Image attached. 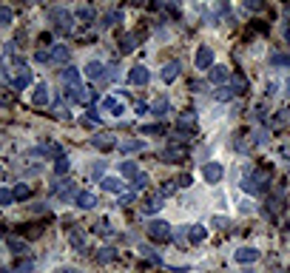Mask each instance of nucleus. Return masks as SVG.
<instances>
[{"instance_id":"55","label":"nucleus","mask_w":290,"mask_h":273,"mask_svg":"<svg viewBox=\"0 0 290 273\" xmlns=\"http://www.w3.org/2000/svg\"><path fill=\"white\" fill-rule=\"evenodd\" d=\"M6 103H12V97L9 94H0V105H6Z\"/></svg>"},{"instance_id":"54","label":"nucleus","mask_w":290,"mask_h":273,"mask_svg":"<svg viewBox=\"0 0 290 273\" xmlns=\"http://www.w3.org/2000/svg\"><path fill=\"white\" fill-rule=\"evenodd\" d=\"M137 111H140V114H148V111H151V105H145V103H140V105H137Z\"/></svg>"},{"instance_id":"57","label":"nucleus","mask_w":290,"mask_h":273,"mask_svg":"<svg viewBox=\"0 0 290 273\" xmlns=\"http://www.w3.org/2000/svg\"><path fill=\"white\" fill-rule=\"evenodd\" d=\"M287 100H290V80H287Z\"/></svg>"},{"instance_id":"4","label":"nucleus","mask_w":290,"mask_h":273,"mask_svg":"<svg viewBox=\"0 0 290 273\" xmlns=\"http://www.w3.org/2000/svg\"><path fill=\"white\" fill-rule=\"evenodd\" d=\"M162 159L165 162H182V159H188V148L182 142H168V148L162 151Z\"/></svg>"},{"instance_id":"37","label":"nucleus","mask_w":290,"mask_h":273,"mask_svg":"<svg viewBox=\"0 0 290 273\" xmlns=\"http://www.w3.org/2000/svg\"><path fill=\"white\" fill-rule=\"evenodd\" d=\"M142 259H148L151 265H162V256L157 253L154 248H142Z\"/></svg>"},{"instance_id":"14","label":"nucleus","mask_w":290,"mask_h":273,"mask_svg":"<svg viewBox=\"0 0 290 273\" xmlns=\"http://www.w3.org/2000/svg\"><path fill=\"white\" fill-rule=\"evenodd\" d=\"M151 80V74H148V68L145 66H134L131 68V74H128V83L131 85H145Z\"/></svg>"},{"instance_id":"23","label":"nucleus","mask_w":290,"mask_h":273,"mask_svg":"<svg viewBox=\"0 0 290 273\" xmlns=\"http://www.w3.org/2000/svg\"><path fill=\"white\" fill-rule=\"evenodd\" d=\"M154 6L162 9L165 14H171V17H179V14H182V12H179V3H177V0H154Z\"/></svg>"},{"instance_id":"58","label":"nucleus","mask_w":290,"mask_h":273,"mask_svg":"<svg viewBox=\"0 0 290 273\" xmlns=\"http://www.w3.org/2000/svg\"><path fill=\"white\" fill-rule=\"evenodd\" d=\"M273 273H287V270H273Z\"/></svg>"},{"instance_id":"52","label":"nucleus","mask_w":290,"mask_h":273,"mask_svg":"<svg viewBox=\"0 0 290 273\" xmlns=\"http://www.w3.org/2000/svg\"><path fill=\"white\" fill-rule=\"evenodd\" d=\"M97 233H103V236H111V228H108V222L97 225Z\"/></svg>"},{"instance_id":"29","label":"nucleus","mask_w":290,"mask_h":273,"mask_svg":"<svg viewBox=\"0 0 290 273\" xmlns=\"http://www.w3.org/2000/svg\"><path fill=\"white\" fill-rule=\"evenodd\" d=\"M68 242H71V248H74V250H83V248H86V233H83V231H71V233H68Z\"/></svg>"},{"instance_id":"27","label":"nucleus","mask_w":290,"mask_h":273,"mask_svg":"<svg viewBox=\"0 0 290 273\" xmlns=\"http://www.w3.org/2000/svg\"><path fill=\"white\" fill-rule=\"evenodd\" d=\"M137 174H140V168H137V162H131V159H125V162L120 165V176H125V179H134Z\"/></svg>"},{"instance_id":"25","label":"nucleus","mask_w":290,"mask_h":273,"mask_svg":"<svg viewBox=\"0 0 290 273\" xmlns=\"http://www.w3.org/2000/svg\"><path fill=\"white\" fill-rule=\"evenodd\" d=\"M63 83L68 85V88H77V85H80V71H77V68H63Z\"/></svg>"},{"instance_id":"43","label":"nucleus","mask_w":290,"mask_h":273,"mask_svg":"<svg viewBox=\"0 0 290 273\" xmlns=\"http://www.w3.org/2000/svg\"><path fill=\"white\" fill-rule=\"evenodd\" d=\"M245 9L247 12H262L265 9V0H245Z\"/></svg>"},{"instance_id":"35","label":"nucleus","mask_w":290,"mask_h":273,"mask_svg":"<svg viewBox=\"0 0 290 273\" xmlns=\"http://www.w3.org/2000/svg\"><path fill=\"white\" fill-rule=\"evenodd\" d=\"M120 151H123V154H134V151H142V140H123V145H120Z\"/></svg>"},{"instance_id":"9","label":"nucleus","mask_w":290,"mask_h":273,"mask_svg":"<svg viewBox=\"0 0 290 273\" xmlns=\"http://www.w3.org/2000/svg\"><path fill=\"white\" fill-rule=\"evenodd\" d=\"M194 66L197 68H210L214 66V49H210V46H199L197 57H194Z\"/></svg>"},{"instance_id":"18","label":"nucleus","mask_w":290,"mask_h":273,"mask_svg":"<svg viewBox=\"0 0 290 273\" xmlns=\"http://www.w3.org/2000/svg\"><path fill=\"white\" fill-rule=\"evenodd\" d=\"M100 111H108V114H114V117H123V114H125V105H120L114 97H103V103H100Z\"/></svg>"},{"instance_id":"34","label":"nucleus","mask_w":290,"mask_h":273,"mask_svg":"<svg viewBox=\"0 0 290 273\" xmlns=\"http://www.w3.org/2000/svg\"><path fill=\"white\" fill-rule=\"evenodd\" d=\"M12 194H14V199H17V202H23V199H29V196H31V188L26 185V182H20V185H14Z\"/></svg>"},{"instance_id":"7","label":"nucleus","mask_w":290,"mask_h":273,"mask_svg":"<svg viewBox=\"0 0 290 273\" xmlns=\"http://www.w3.org/2000/svg\"><path fill=\"white\" fill-rule=\"evenodd\" d=\"M86 77L94 80V83H103V80H108V66H103V63L91 60V63L86 66Z\"/></svg>"},{"instance_id":"41","label":"nucleus","mask_w":290,"mask_h":273,"mask_svg":"<svg viewBox=\"0 0 290 273\" xmlns=\"http://www.w3.org/2000/svg\"><path fill=\"white\" fill-rule=\"evenodd\" d=\"M12 17H14V12L9 6H0V26H9L12 23Z\"/></svg>"},{"instance_id":"59","label":"nucleus","mask_w":290,"mask_h":273,"mask_svg":"<svg viewBox=\"0 0 290 273\" xmlns=\"http://www.w3.org/2000/svg\"><path fill=\"white\" fill-rule=\"evenodd\" d=\"M0 236H3V231H0Z\"/></svg>"},{"instance_id":"50","label":"nucleus","mask_w":290,"mask_h":273,"mask_svg":"<svg viewBox=\"0 0 290 273\" xmlns=\"http://www.w3.org/2000/svg\"><path fill=\"white\" fill-rule=\"evenodd\" d=\"M34 63H51L49 51H37V54H34Z\"/></svg>"},{"instance_id":"2","label":"nucleus","mask_w":290,"mask_h":273,"mask_svg":"<svg viewBox=\"0 0 290 273\" xmlns=\"http://www.w3.org/2000/svg\"><path fill=\"white\" fill-rule=\"evenodd\" d=\"M51 23H54V31L57 34H71V23H74V14L68 12V9H63V6H57V9H51Z\"/></svg>"},{"instance_id":"33","label":"nucleus","mask_w":290,"mask_h":273,"mask_svg":"<svg viewBox=\"0 0 290 273\" xmlns=\"http://www.w3.org/2000/svg\"><path fill=\"white\" fill-rule=\"evenodd\" d=\"M120 20H123V12H108L103 20H100V26H103V29H111V26H117Z\"/></svg>"},{"instance_id":"13","label":"nucleus","mask_w":290,"mask_h":273,"mask_svg":"<svg viewBox=\"0 0 290 273\" xmlns=\"http://www.w3.org/2000/svg\"><path fill=\"white\" fill-rule=\"evenodd\" d=\"M91 145L100 148V151H111L117 145V140H114V134H97V137H91Z\"/></svg>"},{"instance_id":"20","label":"nucleus","mask_w":290,"mask_h":273,"mask_svg":"<svg viewBox=\"0 0 290 273\" xmlns=\"http://www.w3.org/2000/svg\"><path fill=\"white\" fill-rule=\"evenodd\" d=\"M49 57H51V63H68L71 60V49L68 46H51Z\"/></svg>"},{"instance_id":"26","label":"nucleus","mask_w":290,"mask_h":273,"mask_svg":"<svg viewBox=\"0 0 290 273\" xmlns=\"http://www.w3.org/2000/svg\"><path fill=\"white\" fill-rule=\"evenodd\" d=\"M214 100H219V103L234 100V88H230V85H216V88H214Z\"/></svg>"},{"instance_id":"38","label":"nucleus","mask_w":290,"mask_h":273,"mask_svg":"<svg viewBox=\"0 0 290 273\" xmlns=\"http://www.w3.org/2000/svg\"><path fill=\"white\" fill-rule=\"evenodd\" d=\"M273 66H290V51H276V54L270 57Z\"/></svg>"},{"instance_id":"3","label":"nucleus","mask_w":290,"mask_h":273,"mask_svg":"<svg viewBox=\"0 0 290 273\" xmlns=\"http://www.w3.org/2000/svg\"><path fill=\"white\" fill-rule=\"evenodd\" d=\"M148 236L154 239V242H168V239H171V225L162 222V219H154V222L148 225Z\"/></svg>"},{"instance_id":"40","label":"nucleus","mask_w":290,"mask_h":273,"mask_svg":"<svg viewBox=\"0 0 290 273\" xmlns=\"http://www.w3.org/2000/svg\"><path fill=\"white\" fill-rule=\"evenodd\" d=\"M114 256H117V253H114V248H100V253H97V262H100V265H105V262H111Z\"/></svg>"},{"instance_id":"56","label":"nucleus","mask_w":290,"mask_h":273,"mask_svg":"<svg viewBox=\"0 0 290 273\" xmlns=\"http://www.w3.org/2000/svg\"><path fill=\"white\" fill-rule=\"evenodd\" d=\"M63 273H83V270H77V267H66Z\"/></svg>"},{"instance_id":"36","label":"nucleus","mask_w":290,"mask_h":273,"mask_svg":"<svg viewBox=\"0 0 290 273\" xmlns=\"http://www.w3.org/2000/svg\"><path fill=\"white\" fill-rule=\"evenodd\" d=\"M194 122H197V111H185V114L179 117L177 125H179V128H194Z\"/></svg>"},{"instance_id":"5","label":"nucleus","mask_w":290,"mask_h":273,"mask_svg":"<svg viewBox=\"0 0 290 273\" xmlns=\"http://www.w3.org/2000/svg\"><path fill=\"white\" fill-rule=\"evenodd\" d=\"M162 205H165V196L162 194H151V196H145L142 199V213H148V216H154V213H160L162 211Z\"/></svg>"},{"instance_id":"12","label":"nucleus","mask_w":290,"mask_h":273,"mask_svg":"<svg viewBox=\"0 0 290 273\" xmlns=\"http://www.w3.org/2000/svg\"><path fill=\"white\" fill-rule=\"evenodd\" d=\"M234 259L239 262V265H253V262H259V250L256 248H239L234 253Z\"/></svg>"},{"instance_id":"10","label":"nucleus","mask_w":290,"mask_h":273,"mask_svg":"<svg viewBox=\"0 0 290 273\" xmlns=\"http://www.w3.org/2000/svg\"><path fill=\"white\" fill-rule=\"evenodd\" d=\"M202 176H205V182H210V185H214V182H219L225 176V168L219 162H208L202 168Z\"/></svg>"},{"instance_id":"49","label":"nucleus","mask_w":290,"mask_h":273,"mask_svg":"<svg viewBox=\"0 0 290 273\" xmlns=\"http://www.w3.org/2000/svg\"><path fill=\"white\" fill-rule=\"evenodd\" d=\"M173 191H177V182H165V185H162V191H160V194H162V196H171Z\"/></svg>"},{"instance_id":"8","label":"nucleus","mask_w":290,"mask_h":273,"mask_svg":"<svg viewBox=\"0 0 290 273\" xmlns=\"http://www.w3.org/2000/svg\"><path fill=\"white\" fill-rule=\"evenodd\" d=\"M49 85L46 83H37L34 88H31V105H37V108H43V105H49Z\"/></svg>"},{"instance_id":"24","label":"nucleus","mask_w":290,"mask_h":273,"mask_svg":"<svg viewBox=\"0 0 290 273\" xmlns=\"http://www.w3.org/2000/svg\"><path fill=\"white\" fill-rule=\"evenodd\" d=\"M230 77V71H228V66H214L210 68V83H216V85H225V80Z\"/></svg>"},{"instance_id":"19","label":"nucleus","mask_w":290,"mask_h":273,"mask_svg":"<svg viewBox=\"0 0 290 273\" xmlns=\"http://www.w3.org/2000/svg\"><path fill=\"white\" fill-rule=\"evenodd\" d=\"M31 83V68L29 66H20V71H17V77H12V88H26V85Z\"/></svg>"},{"instance_id":"11","label":"nucleus","mask_w":290,"mask_h":273,"mask_svg":"<svg viewBox=\"0 0 290 273\" xmlns=\"http://www.w3.org/2000/svg\"><path fill=\"white\" fill-rule=\"evenodd\" d=\"M74 202H77V208H80V211H91V208H97V205H100L97 196H94L91 191H80V194L74 196Z\"/></svg>"},{"instance_id":"51","label":"nucleus","mask_w":290,"mask_h":273,"mask_svg":"<svg viewBox=\"0 0 290 273\" xmlns=\"http://www.w3.org/2000/svg\"><path fill=\"white\" fill-rule=\"evenodd\" d=\"M131 202H134V194H120V208L131 205Z\"/></svg>"},{"instance_id":"30","label":"nucleus","mask_w":290,"mask_h":273,"mask_svg":"<svg viewBox=\"0 0 290 273\" xmlns=\"http://www.w3.org/2000/svg\"><path fill=\"white\" fill-rule=\"evenodd\" d=\"M230 88H234V94H245L247 91V80H245V74L242 71L234 74V85H230Z\"/></svg>"},{"instance_id":"42","label":"nucleus","mask_w":290,"mask_h":273,"mask_svg":"<svg viewBox=\"0 0 290 273\" xmlns=\"http://www.w3.org/2000/svg\"><path fill=\"white\" fill-rule=\"evenodd\" d=\"M12 202H14V194H12V191H9V188H0V205L9 208Z\"/></svg>"},{"instance_id":"44","label":"nucleus","mask_w":290,"mask_h":273,"mask_svg":"<svg viewBox=\"0 0 290 273\" xmlns=\"http://www.w3.org/2000/svg\"><path fill=\"white\" fill-rule=\"evenodd\" d=\"M214 228H219V231H228V228H230V219H228V216H214Z\"/></svg>"},{"instance_id":"48","label":"nucleus","mask_w":290,"mask_h":273,"mask_svg":"<svg viewBox=\"0 0 290 273\" xmlns=\"http://www.w3.org/2000/svg\"><path fill=\"white\" fill-rule=\"evenodd\" d=\"M142 134H165L162 125H142Z\"/></svg>"},{"instance_id":"21","label":"nucleus","mask_w":290,"mask_h":273,"mask_svg":"<svg viewBox=\"0 0 290 273\" xmlns=\"http://www.w3.org/2000/svg\"><path fill=\"white\" fill-rule=\"evenodd\" d=\"M205 236H208V228H205V225H191V228H188V242L191 245L205 242Z\"/></svg>"},{"instance_id":"45","label":"nucleus","mask_w":290,"mask_h":273,"mask_svg":"<svg viewBox=\"0 0 290 273\" xmlns=\"http://www.w3.org/2000/svg\"><path fill=\"white\" fill-rule=\"evenodd\" d=\"M134 188L140 191V188H148V174H137L134 176Z\"/></svg>"},{"instance_id":"46","label":"nucleus","mask_w":290,"mask_h":273,"mask_svg":"<svg viewBox=\"0 0 290 273\" xmlns=\"http://www.w3.org/2000/svg\"><path fill=\"white\" fill-rule=\"evenodd\" d=\"M287 122H290V108L279 111V114H276V125H287Z\"/></svg>"},{"instance_id":"15","label":"nucleus","mask_w":290,"mask_h":273,"mask_svg":"<svg viewBox=\"0 0 290 273\" xmlns=\"http://www.w3.org/2000/svg\"><path fill=\"white\" fill-rule=\"evenodd\" d=\"M100 185H103V191H111V194H123L125 191V182L120 176H103Z\"/></svg>"},{"instance_id":"31","label":"nucleus","mask_w":290,"mask_h":273,"mask_svg":"<svg viewBox=\"0 0 290 273\" xmlns=\"http://www.w3.org/2000/svg\"><path fill=\"white\" fill-rule=\"evenodd\" d=\"M68 168H71L68 157H66V154H60V157L54 159V174H57V176H63V174H68Z\"/></svg>"},{"instance_id":"32","label":"nucleus","mask_w":290,"mask_h":273,"mask_svg":"<svg viewBox=\"0 0 290 273\" xmlns=\"http://www.w3.org/2000/svg\"><path fill=\"white\" fill-rule=\"evenodd\" d=\"M12 273H34V262L31 259H17L12 267Z\"/></svg>"},{"instance_id":"22","label":"nucleus","mask_w":290,"mask_h":273,"mask_svg":"<svg viewBox=\"0 0 290 273\" xmlns=\"http://www.w3.org/2000/svg\"><path fill=\"white\" fill-rule=\"evenodd\" d=\"M177 74H179V63L171 60V63H165V66H162L160 77H162V83H173V80H177Z\"/></svg>"},{"instance_id":"1","label":"nucleus","mask_w":290,"mask_h":273,"mask_svg":"<svg viewBox=\"0 0 290 273\" xmlns=\"http://www.w3.org/2000/svg\"><path fill=\"white\" fill-rule=\"evenodd\" d=\"M242 185V191L245 194H265L267 188H270V174H267L265 168H253V171H247L245 174V179L239 182Z\"/></svg>"},{"instance_id":"6","label":"nucleus","mask_w":290,"mask_h":273,"mask_svg":"<svg viewBox=\"0 0 290 273\" xmlns=\"http://www.w3.org/2000/svg\"><path fill=\"white\" fill-rule=\"evenodd\" d=\"M51 194L57 196V199H74V185L68 179H60V182H51Z\"/></svg>"},{"instance_id":"39","label":"nucleus","mask_w":290,"mask_h":273,"mask_svg":"<svg viewBox=\"0 0 290 273\" xmlns=\"http://www.w3.org/2000/svg\"><path fill=\"white\" fill-rule=\"evenodd\" d=\"M74 20H83V23H91V20H94V12H91L88 6H83V9H77Z\"/></svg>"},{"instance_id":"28","label":"nucleus","mask_w":290,"mask_h":273,"mask_svg":"<svg viewBox=\"0 0 290 273\" xmlns=\"http://www.w3.org/2000/svg\"><path fill=\"white\" fill-rule=\"evenodd\" d=\"M151 111H154L157 117H165V114H171V103H168V97H160L154 105H151Z\"/></svg>"},{"instance_id":"47","label":"nucleus","mask_w":290,"mask_h":273,"mask_svg":"<svg viewBox=\"0 0 290 273\" xmlns=\"http://www.w3.org/2000/svg\"><path fill=\"white\" fill-rule=\"evenodd\" d=\"M177 188H188V185H191V174H182V176H177Z\"/></svg>"},{"instance_id":"16","label":"nucleus","mask_w":290,"mask_h":273,"mask_svg":"<svg viewBox=\"0 0 290 273\" xmlns=\"http://www.w3.org/2000/svg\"><path fill=\"white\" fill-rule=\"evenodd\" d=\"M6 248L12 250L14 256L29 253V242H26V239H20V236H6Z\"/></svg>"},{"instance_id":"53","label":"nucleus","mask_w":290,"mask_h":273,"mask_svg":"<svg viewBox=\"0 0 290 273\" xmlns=\"http://www.w3.org/2000/svg\"><path fill=\"white\" fill-rule=\"evenodd\" d=\"M253 117H256V120H265V108H262V105H256V114H253Z\"/></svg>"},{"instance_id":"17","label":"nucleus","mask_w":290,"mask_h":273,"mask_svg":"<svg viewBox=\"0 0 290 273\" xmlns=\"http://www.w3.org/2000/svg\"><path fill=\"white\" fill-rule=\"evenodd\" d=\"M137 43H140V34H137V31H128V34L120 37V51H123V54H131V51L137 49Z\"/></svg>"}]
</instances>
